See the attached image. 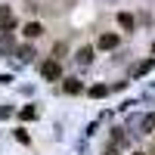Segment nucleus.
Masks as SVG:
<instances>
[{
    "label": "nucleus",
    "mask_w": 155,
    "mask_h": 155,
    "mask_svg": "<svg viewBox=\"0 0 155 155\" xmlns=\"http://www.w3.org/2000/svg\"><path fill=\"white\" fill-rule=\"evenodd\" d=\"M41 74L47 78V81H59V78H62V65H59L56 59H50V62L41 65Z\"/></svg>",
    "instance_id": "nucleus-1"
},
{
    "label": "nucleus",
    "mask_w": 155,
    "mask_h": 155,
    "mask_svg": "<svg viewBox=\"0 0 155 155\" xmlns=\"http://www.w3.org/2000/svg\"><path fill=\"white\" fill-rule=\"evenodd\" d=\"M118 41H121L118 34H102V37H99V50H115Z\"/></svg>",
    "instance_id": "nucleus-2"
},
{
    "label": "nucleus",
    "mask_w": 155,
    "mask_h": 155,
    "mask_svg": "<svg viewBox=\"0 0 155 155\" xmlns=\"http://www.w3.org/2000/svg\"><path fill=\"white\" fill-rule=\"evenodd\" d=\"M22 34H25V37H41V34H44V25H41V22H28V25L22 28Z\"/></svg>",
    "instance_id": "nucleus-3"
},
{
    "label": "nucleus",
    "mask_w": 155,
    "mask_h": 155,
    "mask_svg": "<svg viewBox=\"0 0 155 155\" xmlns=\"http://www.w3.org/2000/svg\"><path fill=\"white\" fill-rule=\"evenodd\" d=\"M118 25L124 31H134V16H130V12H118Z\"/></svg>",
    "instance_id": "nucleus-4"
},
{
    "label": "nucleus",
    "mask_w": 155,
    "mask_h": 155,
    "mask_svg": "<svg viewBox=\"0 0 155 155\" xmlns=\"http://www.w3.org/2000/svg\"><path fill=\"white\" fill-rule=\"evenodd\" d=\"M90 59H93V47H81L78 50V62H81V65H87Z\"/></svg>",
    "instance_id": "nucleus-5"
},
{
    "label": "nucleus",
    "mask_w": 155,
    "mask_h": 155,
    "mask_svg": "<svg viewBox=\"0 0 155 155\" xmlns=\"http://www.w3.org/2000/svg\"><path fill=\"white\" fill-rule=\"evenodd\" d=\"M62 90H65V93H71V96H74V93H81L84 87H81V81H65V84H62Z\"/></svg>",
    "instance_id": "nucleus-6"
},
{
    "label": "nucleus",
    "mask_w": 155,
    "mask_h": 155,
    "mask_svg": "<svg viewBox=\"0 0 155 155\" xmlns=\"http://www.w3.org/2000/svg\"><path fill=\"white\" fill-rule=\"evenodd\" d=\"M106 93H109V87H106V84H96V87H90V96H93V99H96V96H106Z\"/></svg>",
    "instance_id": "nucleus-7"
},
{
    "label": "nucleus",
    "mask_w": 155,
    "mask_h": 155,
    "mask_svg": "<svg viewBox=\"0 0 155 155\" xmlns=\"http://www.w3.org/2000/svg\"><path fill=\"white\" fill-rule=\"evenodd\" d=\"M31 56H34V50H31V47H19V59H22V62H28Z\"/></svg>",
    "instance_id": "nucleus-8"
},
{
    "label": "nucleus",
    "mask_w": 155,
    "mask_h": 155,
    "mask_svg": "<svg viewBox=\"0 0 155 155\" xmlns=\"http://www.w3.org/2000/svg\"><path fill=\"white\" fill-rule=\"evenodd\" d=\"M152 65H155V59H146V62H143V65H140V68H137V74H146V71H149Z\"/></svg>",
    "instance_id": "nucleus-9"
},
{
    "label": "nucleus",
    "mask_w": 155,
    "mask_h": 155,
    "mask_svg": "<svg viewBox=\"0 0 155 155\" xmlns=\"http://www.w3.org/2000/svg\"><path fill=\"white\" fill-rule=\"evenodd\" d=\"M152 53H155V44H152Z\"/></svg>",
    "instance_id": "nucleus-10"
},
{
    "label": "nucleus",
    "mask_w": 155,
    "mask_h": 155,
    "mask_svg": "<svg viewBox=\"0 0 155 155\" xmlns=\"http://www.w3.org/2000/svg\"><path fill=\"white\" fill-rule=\"evenodd\" d=\"M134 155H143V152H134Z\"/></svg>",
    "instance_id": "nucleus-11"
}]
</instances>
